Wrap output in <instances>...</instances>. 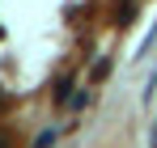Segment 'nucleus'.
<instances>
[{
  "label": "nucleus",
  "instance_id": "obj_1",
  "mask_svg": "<svg viewBox=\"0 0 157 148\" xmlns=\"http://www.w3.org/2000/svg\"><path fill=\"white\" fill-rule=\"evenodd\" d=\"M51 140H55L51 131H43V135H38V140H34V148H47V144H51Z\"/></svg>",
  "mask_w": 157,
  "mask_h": 148
},
{
  "label": "nucleus",
  "instance_id": "obj_2",
  "mask_svg": "<svg viewBox=\"0 0 157 148\" xmlns=\"http://www.w3.org/2000/svg\"><path fill=\"white\" fill-rule=\"evenodd\" d=\"M0 106H4V93H0Z\"/></svg>",
  "mask_w": 157,
  "mask_h": 148
}]
</instances>
